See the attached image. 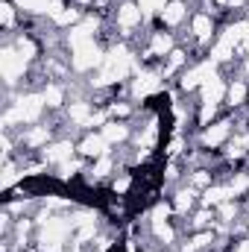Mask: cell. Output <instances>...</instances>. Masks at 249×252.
<instances>
[{
  "mask_svg": "<svg viewBox=\"0 0 249 252\" xmlns=\"http://www.w3.org/2000/svg\"><path fill=\"white\" fill-rule=\"evenodd\" d=\"M76 156V141H70V138H53L44 150H41V161L44 164H62L67 158H73Z\"/></svg>",
  "mask_w": 249,
  "mask_h": 252,
  "instance_id": "cell-2",
  "label": "cell"
},
{
  "mask_svg": "<svg viewBox=\"0 0 249 252\" xmlns=\"http://www.w3.org/2000/svg\"><path fill=\"white\" fill-rule=\"evenodd\" d=\"M106 153H112V144L106 141V135L97 129H91V132H85L79 141H76V156L79 158H85V161H97V158H103Z\"/></svg>",
  "mask_w": 249,
  "mask_h": 252,
  "instance_id": "cell-1",
  "label": "cell"
},
{
  "mask_svg": "<svg viewBox=\"0 0 249 252\" xmlns=\"http://www.w3.org/2000/svg\"><path fill=\"white\" fill-rule=\"evenodd\" d=\"M170 205H173V214H176V217H187V214L193 211V205H199V190L185 182L182 188L173 190V196H170Z\"/></svg>",
  "mask_w": 249,
  "mask_h": 252,
  "instance_id": "cell-5",
  "label": "cell"
},
{
  "mask_svg": "<svg viewBox=\"0 0 249 252\" xmlns=\"http://www.w3.org/2000/svg\"><path fill=\"white\" fill-rule=\"evenodd\" d=\"M232 252H249V235H247V238H241V241L232 247Z\"/></svg>",
  "mask_w": 249,
  "mask_h": 252,
  "instance_id": "cell-13",
  "label": "cell"
},
{
  "mask_svg": "<svg viewBox=\"0 0 249 252\" xmlns=\"http://www.w3.org/2000/svg\"><path fill=\"white\" fill-rule=\"evenodd\" d=\"M190 38L199 44V47H205V44H211L214 41V18L208 15V12H193L190 15Z\"/></svg>",
  "mask_w": 249,
  "mask_h": 252,
  "instance_id": "cell-4",
  "label": "cell"
},
{
  "mask_svg": "<svg viewBox=\"0 0 249 252\" xmlns=\"http://www.w3.org/2000/svg\"><path fill=\"white\" fill-rule=\"evenodd\" d=\"M247 232H249V217H247Z\"/></svg>",
  "mask_w": 249,
  "mask_h": 252,
  "instance_id": "cell-16",
  "label": "cell"
},
{
  "mask_svg": "<svg viewBox=\"0 0 249 252\" xmlns=\"http://www.w3.org/2000/svg\"><path fill=\"white\" fill-rule=\"evenodd\" d=\"M187 3L185 0H164L161 12H158V27L164 30H179L182 24L187 21Z\"/></svg>",
  "mask_w": 249,
  "mask_h": 252,
  "instance_id": "cell-3",
  "label": "cell"
},
{
  "mask_svg": "<svg viewBox=\"0 0 249 252\" xmlns=\"http://www.w3.org/2000/svg\"><path fill=\"white\" fill-rule=\"evenodd\" d=\"M214 211H217V220H220L223 226H232V223L238 220V214H241V205H238L235 199H226V202H220Z\"/></svg>",
  "mask_w": 249,
  "mask_h": 252,
  "instance_id": "cell-11",
  "label": "cell"
},
{
  "mask_svg": "<svg viewBox=\"0 0 249 252\" xmlns=\"http://www.w3.org/2000/svg\"><path fill=\"white\" fill-rule=\"evenodd\" d=\"M0 15H3V30L12 38L15 35V24H18V3L15 0H3L0 3Z\"/></svg>",
  "mask_w": 249,
  "mask_h": 252,
  "instance_id": "cell-10",
  "label": "cell"
},
{
  "mask_svg": "<svg viewBox=\"0 0 249 252\" xmlns=\"http://www.w3.org/2000/svg\"><path fill=\"white\" fill-rule=\"evenodd\" d=\"M244 76H249V56L244 59Z\"/></svg>",
  "mask_w": 249,
  "mask_h": 252,
  "instance_id": "cell-14",
  "label": "cell"
},
{
  "mask_svg": "<svg viewBox=\"0 0 249 252\" xmlns=\"http://www.w3.org/2000/svg\"><path fill=\"white\" fill-rule=\"evenodd\" d=\"M41 97H44L47 112H62L64 100H67V85L64 82H47L41 88Z\"/></svg>",
  "mask_w": 249,
  "mask_h": 252,
  "instance_id": "cell-7",
  "label": "cell"
},
{
  "mask_svg": "<svg viewBox=\"0 0 249 252\" xmlns=\"http://www.w3.org/2000/svg\"><path fill=\"white\" fill-rule=\"evenodd\" d=\"M229 138H232V121H217V124H208L202 126V138H199V144L208 150H214V147H223V144H229Z\"/></svg>",
  "mask_w": 249,
  "mask_h": 252,
  "instance_id": "cell-6",
  "label": "cell"
},
{
  "mask_svg": "<svg viewBox=\"0 0 249 252\" xmlns=\"http://www.w3.org/2000/svg\"><path fill=\"white\" fill-rule=\"evenodd\" d=\"M226 103L232 109H244L249 103V79H232L226 88Z\"/></svg>",
  "mask_w": 249,
  "mask_h": 252,
  "instance_id": "cell-8",
  "label": "cell"
},
{
  "mask_svg": "<svg viewBox=\"0 0 249 252\" xmlns=\"http://www.w3.org/2000/svg\"><path fill=\"white\" fill-rule=\"evenodd\" d=\"M103 135H106V141L115 147V144H126L129 141V135H132V129H129V121H109V124L100 129Z\"/></svg>",
  "mask_w": 249,
  "mask_h": 252,
  "instance_id": "cell-9",
  "label": "cell"
},
{
  "mask_svg": "<svg viewBox=\"0 0 249 252\" xmlns=\"http://www.w3.org/2000/svg\"><path fill=\"white\" fill-rule=\"evenodd\" d=\"M129 188H132V173H121V176H118V179L112 182V190H115L118 196H124V193H126Z\"/></svg>",
  "mask_w": 249,
  "mask_h": 252,
  "instance_id": "cell-12",
  "label": "cell"
},
{
  "mask_svg": "<svg viewBox=\"0 0 249 252\" xmlns=\"http://www.w3.org/2000/svg\"><path fill=\"white\" fill-rule=\"evenodd\" d=\"M244 202H247V208H249V190H247V193H244Z\"/></svg>",
  "mask_w": 249,
  "mask_h": 252,
  "instance_id": "cell-15",
  "label": "cell"
}]
</instances>
